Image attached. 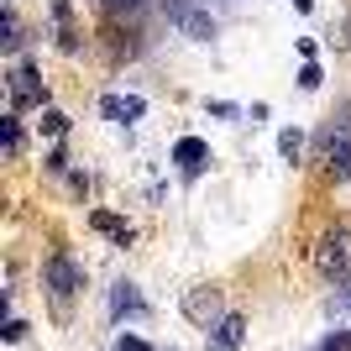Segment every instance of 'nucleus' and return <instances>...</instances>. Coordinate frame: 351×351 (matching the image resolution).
<instances>
[{
    "label": "nucleus",
    "mask_w": 351,
    "mask_h": 351,
    "mask_svg": "<svg viewBox=\"0 0 351 351\" xmlns=\"http://www.w3.org/2000/svg\"><path fill=\"white\" fill-rule=\"evenodd\" d=\"M241 341H247V320H241V315H226V320L210 330L205 351H241Z\"/></svg>",
    "instance_id": "39448f33"
},
{
    "label": "nucleus",
    "mask_w": 351,
    "mask_h": 351,
    "mask_svg": "<svg viewBox=\"0 0 351 351\" xmlns=\"http://www.w3.org/2000/svg\"><path fill=\"white\" fill-rule=\"evenodd\" d=\"M320 351H351V336L346 330H330V336L320 341Z\"/></svg>",
    "instance_id": "4468645a"
},
{
    "label": "nucleus",
    "mask_w": 351,
    "mask_h": 351,
    "mask_svg": "<svg viewBox=\"0 0 351 351\" xmlns=\"http://www.w3.org/2000/svg\"><path fill=\"white\" fill-rule=\"evenodd\" d=\"M116 351H152V346H147L142 336H121V341H116Z\"/></svg>",
    "instance_id": "f3484780"
},
{
    "label": "nucleus",
    "mask_w": 351,
    "mask_h": 351,
    "mask_svg": "<svg viewBox=\"0 0 351 351\" xmlns=\"http://www.w3.org/2000/svg\"><path fill=\"white\" fill-rule=\"evenodd\" d=\"M0 47H16V16L11 11L0 16Z\"/></svg>",
    "instance_id": "2eb2a0df"
},
{
    "label": "nucleus",
    "mask_w": 351,
    "mask_h": 351,
    "mask_svg": "<svg viewBox=\"0 0 351 351\" xmlns=\"http://www.w3.org/2000/svg\"><path fill=\"white\" fill-rule=\"evenodd\" d=\"M43 278H47V289H53V299H73V293L84 289V273H79V263H73L69 252H58V257H47Z\"/></svg>",
    "instance_id": "f03ea898"
},
{
    "label": "nucleus",
    "mask_w": 351,
    "mask_h": 351,
    "mask_svg": "<svg viewBox=\"0 0 351 351\" xmlns=\"http://www.w3.org/2000/svg\"><path fill=\"white\" fill-rule=\"evenodd\" d=\"M0 132H5V158H16V152H21V126H16V116L0 121Z\"/></svg>",
    "instance_id": "9b49d317"
},
{
    "label": "nucleus",
    "mask_w": 351,
    "mask_h": 351,
    "mask_svg": "<svg viewBox=\"0 0 351 351\" xmlns=\"http://www.w3.org/2000/svg\"><path fill=\"white\" fill-rule=\"evenodd\" d=\"M89 226H95V231H100V236H116L121 247L132 241V226H126V220H121V215H110V210H95V215H89Z\"/></svg>",
    "instance_id": "1a4fd4ad"
},
{
    "label": "nucleus",
    "mask_w": 351,
    "mask_h": 351,
    "mask_svg": "<svg viewBox=\"0 0 351 351\" xmlns=\"http://www.w3.org/2000/svg\"><path fill=\"white\" fill-rule=\"evenodd\" d=\"M315 263H320L325 273H336V278H351V231H346V226H336V231L320 236Z\"/></svg>",
    "instance_id": "f257e3e1"
},
{
    "label": "nucleus",
    "mask_w": 351,
    "mask_h": 351,
    "mask_svg": "<svg viewBox=\"0 0 351 351\" xmlns=\"http://www.w3.org/2000/svg\"><path fill=\"white\" fill-rule=\"evenodd\" d=\"M142 293H136V283H116V289H110V315H116V320H126V315H142Z\"/></svg>",
    "instance_id": "6e6552de"
},
{
    "label": "nucleus",
    "mask_w": 351,
    "mask_h": 351,
    "mask_svg": "<svg viewBox=\"0 0 351 351\" xmlns=\"http://www.w3.org/2000/svg\"><path fill=\"white\" fill-rule=\"evenodd\" d=\"M173 162L184 168V173H199V168L210 162V147L199 142V136H178L173 142Z\"/></svg>",
    "instance_id": "423d86ee"
},
{
    "label": "nucleus",
    "mask_w": 351,
    "mask_h": 351,
    "mask_svg": "<svg viewBox=\"0 0 351 351\" xmlns=\"http://www.w3.org/2000/svg\"><path fill=\"white\" fill-rule=\"evenodd\" d=\"M320 79H325V73L315 69V63H304V73H299V84H304V89H320Z\"/></svg>",
    "instance_id": "dca6fc26"
},
{
    "label": "nucleus",
    "mask_w": 351,
    "mask_h": 351,
    "mask_svg": "<svg viewBox=\"0 0 351 351\" xmlns=\"http://www.w3.org/2000/svg\"><path fill=\"white\" fill-rule=\"evenodd\" d=\"M100 110H105V121H116V126H132V121H142V116H147V100H142V95H105Z\"/></svg>",
    "instance_id": "20e7f679"
},
{
    "label": "nucleus",
    "mask_w": 351,
    "mask_h": 351,
    "mask_svg": "<svg viewBox=\"0 0 351 351\" xmlns=\"http://www.w3.org/2000/svg\"><path fill=\"white\" fill-rule=\"evenodd\" d=\"M278 152H283L289 162H299V152H304V136H299V132H283V136H278Z\"/></svg>",
    "instance_id": "ddd939ff"
},
{
    "label": "nucleus",
    "mask_w": 351,
    "mask_h": 351,
    "mask_svg": "<svg viewBox=\"0 0 351 351\" xmlns=\"http://www.w3.org/2000/svg\"><path fill=\"white\" fill-rule=\"evenodd\" d=\"M37 126H43L47 136H63V132H69V116H63V110H43V121H37Z\"/></svg>",
    "instance_id": "f8f14e48"
},
{
    "label": "nucleus",
    "mask_w": 351,
    "mask_h": 351,
    "mask_svg": "<svg viewBox=\"0 0 351 351\" xmlns=\"http://www.w3.org/2000/svg\"><path fill=\"white\" fill-rule=\"evenodd\" d=\"M43 100V89H37V73H32V63H16L11 69V105L21 110V105Z\"/></svg>",
    "instance_id": "0eeeda50"
},
{
    "label": "nucleus",
    "mask_w": 351,
    "mask_h": 351,
    "mask_svg": "<svg viewBox=\"0 0 351 351\" xmlns=\"http://www.w3.org/2000/svg\"><path fill=\"white\" fill-rule=\"evenodd\" d=\"M330 162L351 178V136H330Z\"/></svg>",
    "instance_id": "9d476101"
},
{
    "label": "nucleus",
    "mask_w": 351,
    "mask_h": 351,
    "mask_svg": "<svg viewBox=\"0 0 351 351\" xmlns=\"http://www.w3.org/2000/svg\"><path fill=\"white\" fill-rule=\"evenodd\" d=\"M184 315H189L194 325H205V330H215V325L226 320V309H220V293H215V289H189V293H184Z\"/></svg>",
    "instance_id": "7ed1b4c3"
},
{
    "label": "nucleus",
    "mask_w": 351,
    "mask_h": 351,
    "mask_svg": "<svg viewBox=\"0 0 351 351\" xmlns=\"http://www.w3.org/2000/svg\"><path fill=\"white\" fill-rule=\"evenodd\" d=\"M105 5H116V11H121V5H136V0H105Z\"/></svg>",
    "instance_id": "6ab92c4d"
},
{
    "label": "nucleus",
    "mask_w": 351,
    "mask_h": 351,
    "mask_svg": "<svg viewBox=\"0 0 351 351\" xmlns=\"http://www.w3.org/2000/svg\"><path fill=\"white\" fill-rule=\"evenodd\" d=\"M293 11H315V0H289Z\"/></svg>",
    "instance_id": "a211bd4d"
}]
</instances>
